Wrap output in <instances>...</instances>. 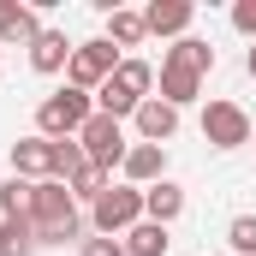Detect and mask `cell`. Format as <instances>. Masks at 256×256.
Instances as JSON below:
<instances>
[{"label":"cell","instance_id":"44dd1931","mask_svg":"<svg viewBox=\"0 0 256 256\" xmlns=\"http://www.w3.org/2000/svg\"><path fill=\"white\" fill-rule=\"evenodd\" d=\"M226 244H232L238 256H256V214H238V220H232V232H226Z\"/></svg>","mask_w":256,"mask_h":256},{"label":"cell","instance_id":"8fae6325","mask_svg":"<svg viewBox=\"0 0 256 256\" xmlns=\"http://www.w3.org/2000/svg\"><path fill=\"white\" fill-rule=\"evenodd\" d=\"M131 120H137V131H143V143H167V137L179 131V108H167V102H155V96H149Z\"/></svg>","mask_w":256,"mask_h":256},{"label":"cell","instance_id":"e0dca14e","mask_svg":"<svg viewBox=\"0 0 256 256\" xmlns=\"http://www.w3.org/2000/svg\"><path fill=\"white\" fill-rule=\"evenodd\" d=\"M30 191H36V185L12 173V179L0 185V214H6V220H30Z\"/></svg>","mask_w":256,"mask_h":256},{"label":"cell","instance_id":"ffe728a7","mask_svg":"<svg viewBox=\"0 0 256 256\" xmlns=\"http://www.w3.org/2000/svg\"><path fill=\"white\" fill-rule=\"evenodd\" d=\"M108 185H114V179H108V173H102V167H84V173H78V179H72V185H66V191H72V196H90V202H96V196L108 191Z\"/></svg>","mask_w":256,"mask_h":256},{"label":"cell","instance_id":"5b68a950","mask_svg":"<svg viewBox=\"0 0 256 256\" xmlns=\"http://www.w3.org/2000/svg\"><path fill=\"white\" fill-rule=\"evenodd\" d=\"M90 220H96V232H102V238L131 232V226L143 220V191H131V185H108V191L90 202Z\"/></svg>","mask_w":256,"mask_h":256},{"label":"cell","instance_id":"52a82bcc","mask_svg":"<svg viewBox=\"0 0 256 256\" xmlns=\"http://www.w3.org/2000/svg\"><path fill=\"white\" fill-rule=\"evenodd\" d=\"M114 72H120V54H114L108 36H102V42H78V54H72V66H66L72 90H102Z\"/></svg>","mask_w":256,"mask_h":256},{"label":"cell","instance_id":"5bb4252c","mask_svg":"<svg viewBox=\"0 0 256 256\" xmlns=\"http://www.w3.org/2000/svg\"><path fill=\"white\" fill-rule=\"evenodd\" d=\"M191 18H196V6H191V0H155V6L143 12V24H149L155 36H179Z\"/></svg>","mask_w":256,"mask_h":256},{"label":"cell","instance_id":"7c38bea8","mask_svg":"<svg viewBox=\"0 0 256 256\" xmlns=\"http://www.w3.org/2000/svg\"><path fill=\"white\" fill-rule=\"evenodd\" d=\"M161 167H167V149H161V143L126 149V179L131 185H161Z\"/></svg>","mask_w":256,"mask_h":256},{"label":"cell","instance_id":"30bf717a","mask_svg":"<svg viewBox=\"0 0 256 256\" xmlns=\"http://www.w3.org/2000/svg\"><path fill=\"white\" fill-rule=\"evenodd\" d=\"M36 36H42L36 6H24V0H0V42H36Z\"/></svg>","mask_w":256,"mask_h":256},{"label":"cell","instance_id":"d6986e66","mask_svg":"<svg viewBox=\"0 0 256 256\" xmlns=\"http://www.w3.org/2000/svg\"><path fill=\"white\" fill-rule=\"evenodd\" d=\"M36 250V226L30 220H0V256H30Z\"/></svg>","mask_w":256,"mask_h":256},{"label":"cell","instance_id":"ac0fdd59","mask_svg":"<svg viewBox=\"0 0 256 256\" xmlns=\"http://www.w3.org/2000/svg\"><path fill=\"white\" fill-rule=\"evenodd\" d=\"M143 36H149V24H143V12H120V6L108 12V42H126V48H137Z\"/></svg>","mask_w":256,"mask_h":256},{"label":"cell","instance_id":"7402d4cb","mask_svg":"<svg viewBox=\"0 0 256 256\" xmlns=\"http://www.w3.org/2000/svg\"><path fill=\"white\" fill-rule=\"evenodd\" d=\"M78 256H126V244H120V238H84Z\"/></svg>","mask_w":256,"mask_h":256},{"label":"cell","instance_id":"cb8c5ba5","mask_svg":"<svg viewBox=\"0 0 256 256\" xmlns=\"http://www.w3.org/2000/svg\"><path fill=\"white\" fill-rule=\"evenodd\" d=\"M244 72H250V78H256V48H250V60H244Z\"/></svg>","mask_w":256,"mask_h":256},{"label":"cell","instance_id":"6da1fadb","mask_svg":"<svg viewBox=\"0 0 256 256\" xmlns=\"http://www.w3.org/2000/svg\"><path fill=\"white\" fill-rule=\"evenodd\" d=\"M30 226H36V244H66L84 232V214H78V196L66 191L60 179H36L30 191Z\"/></svg>","mask_w":256,"mask_h":256},{"label":"cell","instance_id":"3957f363","mask_svg":"<svg viewBox=\"0 0 256 256\" xmlns=\"http://www.w3.org/2000/svg\"><path fill=\"white\" fill-rule=\"evenodd\" d=\"M149 84H155V66L149 60H120V72L96 90V102H102L108 120H120V114H137L149 102Z\"/></svg>","mask_w":256,"mask_h":256},{"label":"cell","instance_id":"9a60e30c","mask_svg":"<svg viewBox=\"0 0 256 256\" xmlns=\"http://www.w3.org/2000/svg\"><path fill=\"white\" fill-rule=\"evenodd\" d=\"M179 208H185V191H179L173 179H161V185H149V191H143V214H149L155 226H167Z\"/></svg>","mask_w":256,"mask_h":256},{"label":"cell","instance_id":"8992f818","mask_svg":"<svg viewBox=\"0 0 256 256\" xmlns=\"http://www.w3.org/2000/svg\"><path fill=\"white\" fill-rule=\"evenodd\" d=\"M78 143H84V161H90V167H102V173L126 167V131H120V120L90 114V126L78 131Z\"/></svg>","mask_w":256,"mask_h":256},{"label":"cell","instance_id":"9c48e42d","mask_svg":"<svg viewBox=\"0 0 256 256\" xmlns=\"http://www.w3.org/2000/svg\"><path fill=\"white\" fill-rule=\"evenodd\" d=\"M12 173L18 179H54V137H18L12 143Z\"/></svg>","mask_w":256,"mask_h":256},{"label":"cell","instance_id":"4fadbf2b","mask_svg":"<svg viewBox=\"0 0 256 256\" xmlns=\"http://www.w3.org/2000/svg\"><path fill=\"white\" fill-rule=\"evenodd\" d=\"M72 54H78V48L66 42L60 30H42V36L30 42V66H36V72H66V66H72Z\"/></svg>","mask_w":256,"mask_h":256},{"label":"cell","instance_id":"7a4b0ae2","mask_svg":"<svg viewBox=\"0 0 256 256\" xmlns=\"http://www.w3.org/2000/svg\"><path fill=\"white\" fill-rule=\"evenodd\" d=\"M208 66H214V48L196 42V36H179V48H167V60H161V102H167V108L196 102Z\"/></svg>","mask_w":256,"mask_h":256},{"label":"cell","instance_id":"603a6c76","mask_svg":"<svg viewBox=\"0 0 256 256\" xmlns=\"http://www.w3.org/2000/svg\"><path fill=\"white\" fill-rule=\"evenodd\" d=\"M232 24H238L244 36H256V0H238V6H232Z\"/></svg>","mask_w":256,"mask_h":256},{"label":"cell","instance_id":"2e32d148","mask_svg":"<svg viewBox=\"0 0 256 256\" xmlns=\"http://www.w3.org/2000/svg\"><path fill=\"white\" fill-rule=\"evenodd\" d=\"M126 256H167V226L137 220V226L126 232Z\"/></svg>","mask_w":256,"mask_h":256},{"label":"cell","instance_id":"ba28073f","mask_svg":"<svg viewBox=\"0 0 256 256\" xmlns=\"http://www.w3.org/2000/svg\"><path fill=\"white\" fill-rule=\"evenodd\" d=\"M202 137L214 149H238V143H250V114L238 102H208L202 108Z\"/></svg>","mask_w":256,"mask_h":256},{"label":"cell","instance_id":"d4e9b609","mask_svg":"<svg viewBox=\"0 0 256 256\" xmlns=\"http://www.w3.org/2000/svg\"><path fill=\"white\" fill-rule=\"evenodd\" d=\"M250 143H256V131H250Z\"/></svg>","mask_w":256,"mask_h":256},{"label":"cell","instance_id":"277c9868","mask_svg":"<svg viewBox=\"0 0 256 256\" xmlns=\"http://www.w3.org/2000/svg\"><path fill=\"white\" fill-rule=\"evenodd\" d=\"M90 102H96L90 90H72V84H66V90H54V96L36 108L42 137H78V131L90 126Z\"/></svg>","mask_w":256,"mask_h":256}]
</instances>
